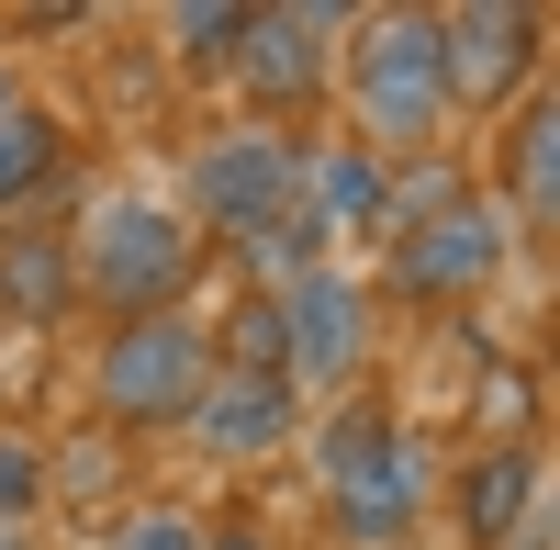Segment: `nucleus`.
Segmentation results:
<instances>
[{
	"mask_svg": "<svg viewBox=\"0 0 560 550\" xmlns=\"http://www.w3.org/2000/svg\"><path fill=\"white\" fill-rule=\"evenodd\" d=\"M68 270H79V293L102 303V314H124V326H135V314H168L179 293H191L202 237H191L168 203H135V192H124V203H102V214L79 225Z\"/></svg>",
	"mask_w": 560,
	"mask_h": 550,
	"instance_id": "nucleus-1",
	"label": "nucleus"
},
{
	"mask_svg": "<svg viewBox=\"0 0 560 550\" xmlns=\"http://www.w3.org/2000/svg\"><path fill=\"white\" fill-rule=\"evenodd\" d=\"M325 506H337L348 539L393 550L427 517V449H415V427H393L382 404H348V416L325 427Z\"/></svg>",
	"mask_w": 560,
	"mask_h": 550,
	"instance_id": "nucleus-2",
	"label": "nucleus"
},
{
	"mask_svg": "<svg viewBox=\"0 0 560 550\" xmlns=\"http://www.w3.org/2000/svg\"><path fill=\"white\" fill-rule=\"evenodd\" d=\"M348 102L382 147H427L448 124V68H438V12H370L348 45Z\"/></svg>",
	"mask_w": 560,
	"mask_h": 550,
	"instance_id": "nucleus-3",
	"label": "nucleus"
},
{
	"mask_svg": "<svg viewBox=\"0 0 560 550\" xmlns=\"http://www.w3.org/2000/svg\"><path fill=\"white\" fill-rule=\"evenodd\" d=\"M191 214L213 225L224 248H247L269 237L280 214H303V147L280 124H236V135H213V147L191 158ZM191 225V237H202Z\"/></svg>",
	"mask_w": 560,
	"mask_h": 550,
	"instance_id": "nucleus-4",
	"label": "nucleus"
},
{
	"mask_svg": "<svg viewBox=\"0 0 560 550\" xmlns=\"http://www.w3.org/2000/svg\"><path fill=\"white\" fill-rule=\"evenodd\" d=\"M202 382H213V337L191 326V314H135V326H113V348H102V416L113 427L191 416Z\"/></svg>",
	"mask_w": 560,
	"mask_h": 550,
	"instance_id": "nucleus-5",
	"label": "nucleus"
},
{
	"mask_svg": "<svg viewBox=\"0 0 560 550\" xmlns=\"http://www.w3.org/2000/svg\"><path fill=\"white\" fill-rule=\"evenodd\" d=\"M504 225L482 192H459V203H438L427 225H404V237L382 248V270H393V293L404 303H459V293H482L493 270H504Z\"/></svg>",
	"mask_w": 560,
	"mask_h": 550,
	"instance_id": "nucleus-6",
	"label": "nucleus"
},
{
	"mask_svg": "<svg viewBox=\"0 0 560 550\" xmlns=\"http://www.w3.org/2000/svg\"><path fill=\"white\" fill-rule=\"evenodd\" d=\"M269 326H280V382L292 393H337L370 348V303L348 270H303L292 293H269Z\"/></svg>",
	"mask_w": 560,
	"mask_h": 550,
	"instance_id": "nucleus-7",
	"label": "nucleus"
},
{
	"mask_svg": "<svg viewBox=\"0 0 560 550\" xmlns=\"http://www.w3.org/2000/svg\"><path fill=\"white\" fill-rule=\"evenodd\" d=\"M538 12L527 0H471V12H438V68H448V102H504L527 68H538Z\"/></svg>",
	"mask_w": 560,
	"mask_h": 550,
	"instance_id": "nucleus-8",
	"label": "nucleus"
},
{
	"mask_svg": "<svg viewBox=\"0 0 560 550\" xmlns=\"http://www.w3.org/2000/svg\"><path fill=\"white\" fill-rule=\"evenodd\" d=\"M337 34H348L337 12H247V34H236V57H224V68H236L269 113H292V102L325 90V45H337Z\"/></svg>",
	"mask_w": 560,
	"mask_h": 550,
	"instance_id": "nucleus-9",
	"label": "nucleus"
},
{
	"mask_svg": "<svg viewBox=\"0 0 560 550\" xmlns=\"http://www.w3.org/2000/svg\"><path fill=\"white\" fill-rule=\"evenodd\" d=\"M191 427H202L213 461H269V449L303 427V393L280 382V371H213L202 404H191Z\"/></svg>",
	"mask_w": 560,
	"mask_h": 550,
	"instance_id": "nucleus-10",
	"label": "nucleus"
},
{
	"mask_svg": "<svg viewBox=\"0 0 560 550\" xmlns=\"http://www.w3.org/2000/svg\"><path fill=\"white\" fill-rule=\"evenodd\" d=\"M527 506H538V438H504V449H482V461L459 472V528H471V550H493Z\"/></svg>",
	"mask_w": 560,
	"mask_h": 550,
	"instance_id": "nucleus-11",
	"label": "nucleus"
},
{
	"mask_svg": "<svg viewBox=\"0 0 560 550\" xmlns=\"http://www.w3.org/2000/svg\"><path fill=\"white\" fill-rule=\"evenodd\" d=\"M68 293H79V270H68L57 237H12V248H0V314H23V326H57Z\"/></svg>",
	"mask_w": 560,
	"mask_h": 550,
	"instance_id": "nucleus-12",
	"label": "nucleus"
},
{
	"mask_svg": "<svg viewBox=\"0 0 560 550\" xmlns=\"http://www.w3.org/2000/svg\"><path fill=\"white\" fill-rule=\"evenodd\" d=\"M303 214L325 225V237H348V225H370V214H382V158H370V147L303 158Z\"/></svg>",
	"mask_w": 560,
	"mask_h": 550,
	"instance_id": "nucleus-13",
	"label": "nucleus"
},
{
	"mask_svg": "<svg viewBox=\"0 0 560 550\" xmlns=\"http://www.w3.org/2000/svg\"><path fill=\"white\" fill-rule=\"evenodd\" d=\"M45 180H57V124H45L34 102H12L0 113V214H23Z\"/></svg>",
	"mask_w": 560,
	"mask_h": 550,
	"instance_id": "nucleus-14",
	"label": "nucleus"
},
{
	"mask_svg": "<svg viewBox=\"0 0 560 550\" xmlns=\"http://www.w3.org/2000/svg\"><path fill=\"white\" fill-rule=\"evenodd\" d=\"M516 203H527V225L560 214V113L549 102H527V124H516Z\"/></svg>",
	"mask_w": 560,
	"mask_h": 550,
	"instance_id": "nucleus-15",
	"label": "nucleus"
},
{
	"mask_svg": "<svg viewBox=\"0 0 560 550\" xmlns=\"http://www.w3.org/2000/svg\"><path fill=\"white\" fill-rule=\"evenodd\" d=\"M168 34H179V57H191V68H213V57H236L247 12H236V0H179V12H168Z\"/></svg>",
	"mask_w": 560,
	"mask_h": 550,
	"instance_id": "nucleus-16",
	"label": "nucleus"
},
{
	"mask_svg": "<svg viewBox=\"0 0 560 550\" xmlns=\"http://www.w3.org/2000/svg\"><path fill=\"white\" fill-rule=\"evenodd\" d=\"M45 506V449L34 438H0V528H23Z\"/></svg>",
	"mask_w": 560,
	"mask_h": 550,
	"instance_id": "nucleus-17",
	"label": "nucleus"
},
{
	"mask_svg": "<svg viewBox=\"0 0 560 550\" xmlns=\"http://www.w3.org/2000/svg\"><path fill=\"white\" fill-rule=\"evenodd\" d=\"M113 550H202V528H191V517H168V506H147V517H124V528H113Z\"/></svg>",
	"mask_w": 560,
	"mask_h": 550,
	"instance_id": "nucleus-18",
	"label": "nucleus"
},
{
	"mask_svg": "<svg viewBox=\"0 0 560 550\" xmlns=\"http://www.w3.org/2000/svg\"><path fill=\"white\" fill-rule=\"evenodd\" d=\"M493 550H549V506H527V517H516V528H504Z\"/></svg>",
	"mask_w": 560,
	"mask_h": 550,
	"instance_id": "nucleus-19",
	"label": "nucleus"
},
{
	"mask_svg": "<svg viewBox=\"0 0 560 550\" xmlns=\"http://www.w3.org/2000/svg\"><path fill=\"white\" fill-rule=\"evenodd\" d=\"M12 102H23V90H12V68H0V113H12Z\"/></svg>",
	"mask_w": 560,
	"mask_h": 550,
	"instance_id": "nucleus-20",
	"label": "nucleus"
},
{
	"mask_svg": "<svg viewBox=\"0 0 560 550\" xmlns=\"http://www.w3.org/2000/svg\"><path fill=\"white\" fill-rule=\"evenodd\" d=\"M0 550H23V528H0Z\"/></svg>",
	"mask_w": 560,
	"mask_h": 550,
	"instance_id": "nucleus-21",
	"label": "nucleus"
}]
</instances>
